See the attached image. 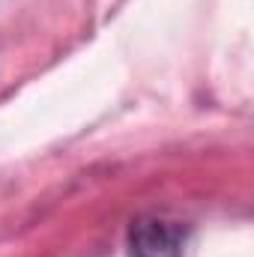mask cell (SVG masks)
<instances>
[{
    "instance_id": "1",
    "label": "cell",
    "mask_w": 254,
    "mask_h": 257,
    "mask_svg": "<svg viewBox=\"0 0 254 257\" xmlns=\"http://www.w3.org/2000/svg\"><path fill=\"white\" fill-rule=\"evenodd\" d=\"M186 233L165 218H138L129 230V257H183Z\"/></svg>"
}]
</instances>
